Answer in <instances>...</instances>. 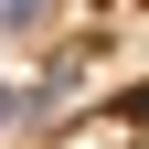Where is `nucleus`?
Masks as SVG:
<instances>
[{"instance_id":"2","label":"nucleus","mask_w":149,"mask_h":149,"mask_svg":"<svg viewBox=\"0 0 149 149\" xmlns=\"http://www.w3.org/2000/svg\"><path fill=\"white\" fill-rule=\"evenodd\" d=\"M11 107H22V85H11V74H0V128H11Z\"/></svg>"},{"instance_id":"1","label":"nucleus","mask_w":149,"mask_h":149,"mask_svg":"<svg viewBox=\"0 0 149 149\" xmlns=\"http://www.w3.org/2000/svg\"><path fill=\"white\" fill-rule=\"evenodd\" d=\"M64 149H139V107H107V117H85Z\"/></svg>"},{"instance_id":"3","label":"nucleus","mask_w":149,"mask_h":149,"mask_svg":"<svg viewBox=\"0 0 149 149\" xmlns=\"http://www.w3.org/2000/svg\"><path fill=\"white\" fill-rule=\"evenodd\" d=\"M11 22H43V0H11Z\"/></svg>"}]
</instances>
